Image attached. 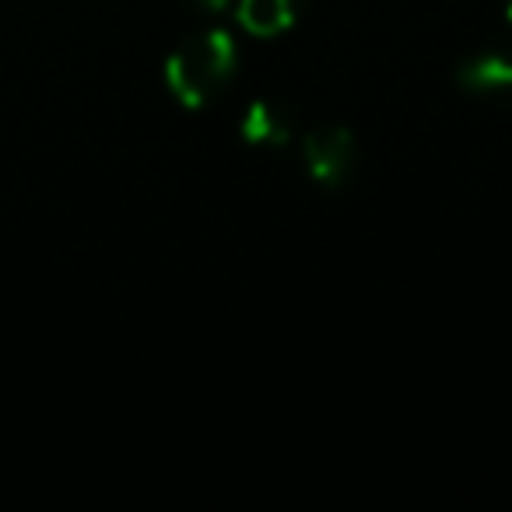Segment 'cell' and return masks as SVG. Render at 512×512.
Returning a JSON list of instances; mask_svg holds the SVG:
<instances>
[{
    "mask_svg": "<svg viewBox=\"0 0 512 512\" xmlns=\"http://www.w3.org/2000/svg\"><path fill=\"white\" fill-rule=\"evenodd\" d=\"M302 158H306V169L316 183L327 186V190H337V186H344L355 176V162H358L355 134L348 127L309 130L306 141H302Z\"/></svg>",
    "mask_w": 512,
    "mask_h": 512,
    "instance_id": "7a4b0ae2",
    "label": "cell"
},
{
    "mask_svg": "<svg viewBox=\"0 0 512 512\" xmlns=\"http://www.w3.org/2000/svg\"><path fill=\"white\" fill-rule=\"evenodd\" d=\"M509 22H512V0H509Z\"/></svg>",
    "mask_w": 512,
    "mask_h": 512,
    "instance_id": "52a82bcc",
    "label": "cell"
},
{
    "mask_svg": "<svg viewBox=\"0 0 512 512\" xmlns=\"http://www.w3.org/2000/svg\"><path fill=\"white\" fill-rule=\"evenodd\" d=\"M239 50L221 29L193 32L165 60V85L186 109H204L232 85Z\"/></svg>",
    "mask_w": 512,
    "mask_h": 512,
    "instance_id": "6da1fadb",
    "label": "cell"
},
{
    "mask_svg": "<svg viewBox=\"0 0 512 512\" xmlns=\"http://www.w3.org/2000/svg\"><path fill=\"white\" fill-rule=\"evenodd\" d=\"M456 81H460L467 92H477V95L512 92V50L491 46V50L474 53V57H467L460 64Z\"/></svg>",
    "mask_w": 512,
    "mask_h": 512,
    "instance_id": "3957f363",
    "label": "cell"
},
{
    "mask_svg": "<svg viewBox=\"0 0 512 512\" xmlns=\"http://www.w3.org/2000/svg\"><path fill=\"white\" fill-rule=\"evenodd\" d=\"M306 0H239V25L253 36H281L299 22Z\"/></svg>",
    "mask_w": 512,
    "mask_h": 512,
    "instance_id": "5b68a950",
    "label": "cell"
},
{
    "mask_svg": "<svg viewBox=\"0 0 512 512\" xmlns=\"http://www.w3.org/2000/svg\"><path fill=\"white\" fill-rule=\"evenodd\" d=\"M193 8H200V11H211V15H218V11H225L228 8V0H190Z\"/></svg>",
    "mask_w": 512,
    "mask_h": 512,
    "instance_id": "8992f818",
    "label": "cell"
},
{
    "mask_svg": "<svg viewBox=\"0 0 512 512\" xmlns=\"http://www.w3.org/2000/svg\"><path fill=\"white\" fill-rule=\"evenodd\" d=\"M242 137L260 148H285L292 141V109L278 99H256L242 113Z\"/></svg>",
    "mask_w": 512,
    "mask_h": 512,
    "instance_id": "277c9868",
    "label": "cell"
}]
</instances>
